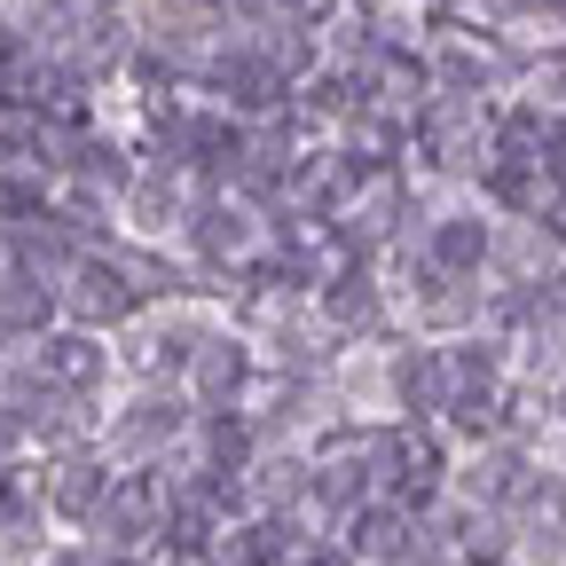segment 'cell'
Segmentation results:
<instances>
[{"label":"cell","instance_id":"6da1fadb","mask_svg":"<svg viewBox=\"0 0 566 566\" xmlns=\"http://www.w3.org/2000/svg\"><path fill=\"white\" fill-rule=\"evenodd\" d=\"M244 378H252V354H244L237 338H205V346L189 354V394H197L205 409H229V401L244 394Z\"/></svg>","mask_w":566,"mask_h":566},{"label":"cell","instance_id":"7a4b0ae2","mask_svg":"<svg viewBox=\"0 0 566 566\" xmlns=\"http://www.w3.org/2000/svg\"><path fill=\"white\" fill-rule=\"evenodd\" d=\"M103 488H111V464H103V457H63V464L48 472V512H55L63 527H87L95 504H103Z\"/></svg>","mask_w":566,"mask_h":566},{"label":"cell","instance_id":"3957f363","mask_svg":"<svg viewBox=\"0 0 566 566\" xmlns=\"http://www.w3.org/2000/svg\"><path fill=\"white\" fill-rule=\"evenodd\" d=\"M134 300H142V283L118 268V260H87L80 268V283H71V292H63V307L71 315H103V323H118V315H134Z\"/></svg>","mask_w":566,"mask_h":566},{"label":"cell","instance_id":"277c9868","mask_svg":"<svg viewBox=\"0 0 566 566\" xmlns=\"http://www.w3.org/2000/svg\"><path fill=\"white\" fill-rule=\"evenodd\" d=\"M424 260H433L441 275H464L488 260V221H472V212H441L433 229H424Z\"/></svg>","mask_w":566,"mask_h":566},{"label":"cell","instance_id":"5b68a950","mask_svg":"<svg viewBox=\"0 0 566 566\" xmlns=\"http://www.w3.org/2000/svg\"><path fill=\"white\" fill-rule=\"evenodd\" d=\"M32 370H40L48 394H63V386H95V378H103V346L80 338V331H63V338L40 346V363H32Z\"/></svg>","mask_w":566,"mask_h":566},{"label":"cell","instance_id":"8992f818","mask_svg":"<svg viewBox=\"0 0 566 566\" xmlns=\"http://www.w3.org/2000/svg\"><path fill=\"white\" fill-rule=\"evenodd\" d=\"M558 409H566V394H558Z\"/></svg>","mask_w":566,"mask_h":566}]
</instances>
